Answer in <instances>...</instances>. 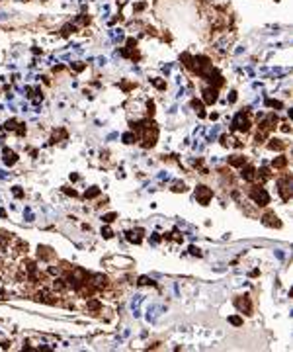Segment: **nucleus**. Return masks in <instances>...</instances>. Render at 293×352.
Here are the masks:
<instances>
[{
    "instance_id": "26",
    "label": "nucleus",
    "mask_w": 293,
    "mask_h": 352,
    "mask_svg": "<svg viewBox=\"0 0 293 352\" xmlns=\"http://www.w3.org/2000/svg\"><path fill=\"white\" fill-rule=\"evenodd\" d=\"M190 251H192V254H195V256H199V254H201V252H199V248H195V247H192Z\"/></svg>"
},
{
    "instance_id": "9",
    "label": "nucleus",
    "mask_w": 293,
    "mask_h": 352,
    "mask_svg": "<svg viewBox=\"0 0 293 352\" xmlns=\"http://www.w3.org/2000/svg\"><path fill=\"white\" fill-rule=\"evenodd\" d=\"M16 153H14V151H10V149H4V163L6 164H14V163H16Z\"/></svg>"
},
{
    "instance_id": "10",
    "label": "nucleus",
    "mask_w": 293,
    "mask_h": 352,
    "mask_svg": "<svg viewBox=\"0 0 293 352\" xmlns=\"http://www.w3.org/2000/svg\"><path fill=\"white\" fill-rule=\"evenodd\" d=\"M244 163H246V159L240 157V155H234V157L229 159V164L231 166H244Z\"/></svg>"
},
{
    "instance_id": "24",
    "label": "nucleus",
    "mask_w": 293,
    "mask_h": 352,
    "mask_svg": "<svg viewBox=\"0 0 293 352\" xmlns=\"http://www.w3.org/2000/svg\"><path fill=\"white\" fill-rule=\"evenodd\" d=\"M139 284H141V286H146V284H152V282L149 280V278H145V276H143V278H139Z\"/></svg>"
},
{
    "instance_id": "13",
    "label": "nucleus",
    "mask_w": 293,
    "mask_h": 352,
    "mask_svg": "<svg viewBox=\"0 0 293 352\" xmlns=\"http://www.w3.org/2000/svg\"><path fill=\"white\" fill-rule=\"evenodd\" d=\"M256 172H258V174H256V176H258V178L264 182V180H268L270 178V170H268V168H260V170H256Z\"/></svg>"
},
{
    "instance_id": "14",
    "label": "nucleus",
    "mask_w": 293,
    "mask_h": 352,
    "mask_svg": "<svg viewBox=\"0 0 293 352\" xmlns=\"http://www.w3.org/2000/svg\"><path fill=\"white\" fill-rule=\"evenodd\" d=\"M127 235H129L127 239L131 241V243H141V237H139V235H141V231H137V233H135V231H131V233H127Z\"/></svg>"
},
{
    "instance_id": "4",
    "label": "nucleus",
    "mask_w": 293,
    "mask_h": 352,
    "mask_svg": "<svg viewBox=\"0 0 293 352\" xmlns=\"http://www.w3.org/2000/svg\"><path fill=\"white\" fill-rule=\"evenodd\" d=\"M233 127L234 129H238V131H248L250 129V121L244 117V114L240 112V114H237V117L233 120Z\"/></svg>"
},
{
    "instance_id": "15",
    "label": "nucleus",
    "mask_w": 293,
    "mask_h": 352,
    "mask_svg": "<svg viewBox=\"0 0 293 352\" xmlns=\"http://www.w3.org/2000/svg\"><path fill=\"white\" fill-rule=\"evenodd\" d=\"M268 147H270V149H274V151H276V149H283V147H285V143H281L280 139H272V143H270Z\"/></svg>"
},
{
    "instance_id": "12",
    "label": "nucleus",
    "mask_w": 293,
    "mask_h": 352,
    "mask_svg": "<svg viewBox=\"0 0 293 352\" xmlns=\"http://www.w3.org/2000/svg\"><path fill=\"white\" fill-rule=\"evenodd\" d=\"M285 164H287V159H285V157H277V159H274V163H272L274 168H283Z\"/></svg>"
},
{
    "instance_id": "22",
    "label": "nucleus",
    "mask_w": 293,
    "mask_h": 352,
    "mask_svg": "<svg viewBox=\"0 0 293 352\" xmlns=\"http://www.w3.org/2000/svg\"><path fill=\"white\" fill-rule=\"evenodd\" d=\"M88 307L96 311V309H100V301H96V299H94V301H90V303H88Z\"/></svg>"
},
{
    "instance_id": "8",
    "label": "nucleus",
    "mask_w": 293,
    "mask_h": 352,
    "mask_svg": "<svg viewBox=\"0 0 293 352\" xmlns=\"http://www.w3.org/2000/svg\"><path fill=\"white\" fill-rule=\"evenodd\" d=\"M234 303H237V307H238L240 311H246V313H250V309H252V307H250V301H248V297H238V299H237V301H234Z\"/></svg>"
},
{
    "instance_id": "11",
    "label": "nucleus",
    "mask_w": 293,
    "mask_h": 352,
    "mask_svg": "<svg viewBox=\"0 0 293 352\" xmlns=\"http://www.w3.org/2000/svg\"><path fill=\"white\" fill-rule=\"evenodd\" d=\"M51 256H53L51 248H47V247H39V258H45V260H49Z\"/></svg>"
},
{
    "instance_id": "18",
    "label": "nucleus",
    "mask_w": 293,
    "mask_h": 352,
    "mask_svg": "<svg viewBox=\"0 0 293 352\" xmlns=\"http://www.w3.org/2000/svg\"><path fill=\"white\" fill-rule=\"evenodd\" d=\"M100 194V190L98 188H90V190H86V198H96Z\"/></svg>"
},
{
    "instance_id": "16",
    "label": "nucleus",
    "mask_w": 293,
    "mask_h": 352,
    "mask_svg": "<svg viewBox=\"0 0 293 352\" xmlns=\"http://www.w3.org/2000/svg\"><path fill=\"white\" fill-rule=\"evenodd\" d=\"M192 106H194V108L197 110V114H199L201 117L205 115V114H203V104H201V102H197V100H194V102H192Z\"/></svg>"
},
{
    "instance_id": "20",
    "label": "nucleus",
    "mask_w": 293,
    "mask_h": 352,
    "mask_svg": "<svg viewBox=\"0 0 293 352\" xmlns=\"http://www.w3.org/2000/svg\"><path fill=\"white\" fill-rule=\"evenodd\" d=\"M135 135L133 133H125V135H123V141H125V143H135Z\"/></svg>"
},
{
    "instance_id": "1",
    "label": "nucleus",
    "mask_w": 293,
    "mask_h": 352,
    "mask_svg": "<svg viewBox=\"0 0 293 352\" xmlns=\"http://www.w3.org/2000/svg\"><path fill=\"white\" fill-rule=\"evenodd\" d=\"M250 198L258 203V205H268L270 203V196H268V192L264 188H260V186H254L252 190H250Z\"/></svg>"
},
{
    "instance_id": "23",
    "label": "nucleus",
    "mask_w": 293,
    "mask_h": 352,
    "mask_svg": "<svg viewBox=\"0 0 293 352\" xmlns=\"http://www.w3.org/2000/svg\"><path fill=\"white\" fill-rule=\"evenodd\" d=\"M113 219H115V213H108V215H104V221H106V223H112Z\"/></svg>"
},
{
    "instance_id": "6",
    "label": "nucleus",
    "mask_w": 293,
    "mask_h": 352,
    "mask_svg": "<svg viewBox=\"0 0 293 352\" xmlns=\"http://www.w3.org/2000/svg\"><path fill=\"white\" fill-rule=\"evenodd\" d=\"M262 223L264 225H270V227H280L281 223L277 221V217H276V213H266L262 217Z\"/></svg>"
},
{
    "instance_id": "2",
    "label": "nucleus",
    "mask_w": 293,
    "mask_h": 352,
    "mask_svg": "<svg viewBox=\"0 0 293 352\" xmlns=\"http://www.w3.org/2000/svg\"><path fill=\"white\" fill-rule=\"evenodd\" d=\"M195 198H197V202H199L201 205H207L209 200L213 198V192H211V188H207V186H197L195 188Z\"/></svg>"
},
{
    "instance_id": "5",
    "label": "nucleus",
    "mask_w": 293,
    "mask_h": 352,
    "mask_svg": "<svg viewBox=\"0 0 293 352\" xmlns=\"http://www.w3.org/2000/svg\"><path fill=\"white\" fill-rule=\"evenodd\" d=\"M203 100H205V104H213V102H217V90L215 88L203 90Z\"/></svg>"
},
{
    "instance_id": "25",
    "label": "nucleus",
    "mask_w": 293,
    "mask_h": 352,
    "mask_svg": "<svg viewBox=\"0 0 293 352\" xmlns=\"http://www.w3.org/2000/svg\"><path fill=\"white\" fill-rule=\"evenodd\" d=\"M102 235H104L106 239H109V237H112V231H109V229H102Z\"/></svg>"
},
{
    "instance_id": "19",
    "label": "nucleus",
    "mask_w": 293,
    "mask_h": 352,
    "mask_svg": "<svg viewBox=\"0 0 293 352\" xmlns=\"http://www.w3.org/2000/svg\"><path fill=\"white\" fill-rule=\"evenodd\" d=\"M229 323L234 325V327H240V325H243V319H240V317H229Z\"/></svg>"
},
{
    "instance_id": "17",
    "label": "nucleus",
    "mask_w": 293,
    "mask_h": 352,
    "mask_svg": "<svg viewBox=\"0 0 293 352\" xmlns=\"http://www.w3.org/2000/svg\"><path fill=\"white\" fill-rule=\"evenodd\" d=\"M207 76H209V80H213V72H207ZM221 84H223V78L215 75V86H221Z\"/></svg>"
},
{
    "instance_id": "3",
    "label": "nucleus",
    "mask_w": 293,
    "mask_h": 352,
    "mask_svg": "<svg viewBox=\"0 0 293 352\" xmlns=\"http://www.w3.org/2000/svg\"><path fill=\"white\" fill-rule=\"evenodd\" d=\"M277 186H280V194L285 202L291 198V178L289 176H285V178H281L280 182H277Z\"/></svg>"
},
{
    "instance_id": "7",
    "label": "nucleus",
    "mask_w": 293,
    "mask_h": 352,
    "mask_svg": "<svg viewBox=\"0 0 293 352\" xmlns=\"http://www.w3.org/2000/svg\"><path fill=\"white\" fill-rule=\"evenodd\" d=\"M243 178L248 180V182H252V180L256 178V168H254L252 164H248V166L243 168Z\"/></svg>"
},
{
    "instance_id": "28",
    "label": "nucleus",
    "mask_w": 293,
    "mask_h": 352,
    "mask_svg": "<svg viewBox=\"0 0 293 352\" xmlns=\"http://www.w3.org/2000/svg\"><path fill=\"white\" fill-rule=\"evenodd\" d=\"M281 131H285V133L289 131V125H287V123H283V125H281Z\"/></svg>"
},
{
    "instance_id": "27",
    "label": "nucleus",
    "mask_w": 293,
    "mask_h": 352,
    "mask_svg": "<svg viewBox=\"0 0 293 352\" xmlns=\"http://www.w3.org/2000/svg\"><path fill=\"white\" fill-rule=\"evenodd\" d=\"M155 84H156V86H158V88H164V86H166V84H164V82H162V80H155Z\"/></svg>"
},
{
    "instance_id": "21",
    "label": "nucleus",
    "mask_w": 293,
    "mask_h": 352,
    "mask_svg": "<svg viewBox=\"0 0 293 352\" xmlns=\"http://www.w3.org/2000/svg\"><path fill=\"white\" fill-rule=\"evenodd\" d=\"M266 104H268V106H272V108H281V102H276V100H268Z\"/></svg>"
}]
</instances>
